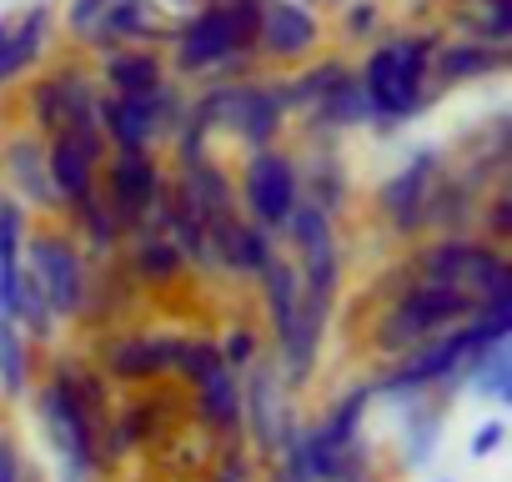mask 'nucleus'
Here are the masks:
<instances>
[{"label": "nucleus", "instance_id": "1", "mask_svg": "<svg viewBox=\"0 0 512 482\" xmlns=\"http://www.w3.org/2000/svg\"><path fill=\"white\" fill-rule=\"evenodd\" d=\"M422 272L432 282L462 287L482 307H507L512 302V272H507V262L492 247H477V241H442L437 252H427Z\"/></svg>", "mask_w": 512, "mask_h": 482}, {"label": "nucleus", "instance_id": "2", "mask_svg": "<svg viewBox=\"0 0 512 482\" xmlns=\"http://www.w3.org/2000/svg\"><path fill=\"white\" fill-rule=\"evenodd\" d=\"M427 56H432L427 41H392V46H382L367 61V76H362L367 106L382 111V116L417 111L422 106V81H427Z\"/></svg>", "mask_w": 512, "mask_h": 482}, {"label": "nucleus", "instance_id": "3", "mask_svg": "<svg viewBox=\"0 0 512 482\" xmlns=\"http://www.w3.org/2000/svg\"><path fill=\"white\" fill-rule=\"evenodd\" d=\"M472 312V297L462 292V287H447V282H417L392 312H387V322H382V347H392V352H402V347H417V342H427V337H437L447 322H457V317H467Z\"/></svg>", "mask_w": 512, "mask_h": 482}, {"label": "nucleus", "instance_id": "4", "mask_svg": "<svg viewBox=\"0 0 512 482\" xmlns=\"http://www.w3.org/2000/svg\"><path fill=\"white\" fill-rule=\"evenodd\" d=\"M41 417L51 427V442L66 452V462L76 467V477L91 472V402L71 387V377L61 372L46 392H41Z\"/></svg>", "mask_w": 512, "mask_h": 482}, {"label": "nucleus", "instance_id": "5", "mask_svg": "<svg viewBox=\"0 0 512 482\" xmlns=\"http://www.w3.org/2000/svg\"><path fill=\"white\" fill-rule=\"evenodd\" d=\"M241 196H246L251 216L262 226H287V216L297 206V171H292V161L277 156V151H256L246 161Z\"/></svg>", "mask_w": 512, "mask_h": 482}, {"label": "nucleus", "instance_id": "6", "mask_svg": "<svg viewBox=\"0 0 512 482\" xmlns=\"http://www.w3.org/2000/svg\"><path fill=\"white\" fill-rule=\"evenodd\" d=\"M41 287V297L51 302V312H76L86 297V277H81V257L71 241L61 236H31V267H26Z\"/></svg>", "mask_w": 512, "mask_h": 482}, {"label": "nucleus", "instance_id": "7", "mask_svg": "<svg viewBox=\"0 0 512 482\" xmlns=\"http://www.w3.org/2000/svg\"><path fill=\"white\" fill-rule=\"evenodd\" d=\"M96 156H101V136H96V131H56V146H51L46 176H51V191L66 196L76 211L91 201V186H96Z\"/></svg>", "mask_w": 512, "mask_h": 482}, {"label": "nucleus", "instance_id": "8", "mask_svg": "<svg viewBox=\"0 0 512 482\" xmlns=\"http://www.w3.org/2000/svg\"><path fill=\"white\" fill-rule=\"evenodd\" d=\"M246 31H251V6H246V0H241V6H231V11L216 6V11L196 16L181 31V66H211V61L231 56L246 41Z\"/></svg>", "mask_w": 512, "mask_h": 482}, {"label": "nucleus", "instance_id": "9", "mask_svg": "<svg viewBox=\"0 0 512 482\" xmlns=\"http://www.w3.org/2000/svg\"><path fill=\"white\" fill-rule=\"evenodd\" d=\"M36 116L51 131H96V101L81 76H56L36 91Z\"/></svg>", "mask_w": 512, "mask_h": 482}, {"label": "nucleus", "instance_id": "10", "mask_svg": "<svg viewBox=\"0 0 512 482\" xmlns=\"http://www.w3.org/2000/svg\"><path fill=\"white\" fill-rule=\"evenodd\" d=\"M432 176H437V156H417L402 176L387 181L382 206H387V216H392L402 231H412L422 216H432Z\"/></svg>", "mask_w": 512, "mask_h": 482}, {"label": "nucleus", "instance_id": "11", "mask_svg": "<svg viewBox=\"0 0 512 482\" xmlns=\"http://www.w3.org/2000/svg\"><path fill=\"white\" fill-rule=\"evenodd\" d=\"M101 131L121 146V151H141L156 136V96H116L106 106H96Z\"/></svg>", "mask_w": 512, "mask_h": 482}, {"label": "nucleus", "instance_id": "12", "mask_svg": "<svg viewBox=\"0 0 512 482\" xmlns=\"http://www.w3.org/2000/svg\"><path fill=\"white\" fill-rule=\"evenodd\" d=\"M161 191V176H156V161L146 151H121L116 166H111V196H116V211L121 216H141L151 211Z\"/></svg>", "mask_w": 512, "mask_h": 482}, {"label": "nucleus", "instance_id": "13", "mask_svg": "<svg viewBox=\"0 0 512 482\" xmlns=\"http://www.w3.org/2000/svg\"><path fill=\"white\" fill-rule=\"evenodd\" d=\"M256 36H262V46H267L272 56H297V51H307V46L317 41V21H312L302 6H292V0H272V6L262 11V26H256Z\"/></svg>", "mask_w": 512, "mask_h": 482}, {"label": "nucleus", "instance_id": "14", "mask_svg": "<svg viewBox=\"0 0 512 482\" xmlns=\"http://www.w3.org/2000/svg\"><path fill=\"white\" fill-rule=\"evenodd\" d=\"M216 106H226V121H236V131L246 141H267L277 131V116L282 106L272 101V91H256V86H236V91H221Z\"/></svg>", "mask_w": 512, "mask_h": 482}, {"label": "nucleus", "instance_id": "15", "mask_svg": "<svg viewBox=\"0 0 512 482\" xmlns=\"http://www.w3.org/2000/svg\"><path fill=\"white\" fill-rule=\"evenodd\" d=\"M196 387H201V417H206L211 427L231 432V427L241 422V387H236L231 367H226V362H221V367H211Z\"/></svg>", "mask_w": 512, "mask_h": 482}, {"label": "nucleus", "instance_id": "16", "mask_svg": "<svg viewBox=\"0 0 512 482\" xmlns=\"http://www.w3.org/2000/svg\"><path fill=\"white\" fill-rule=\"evenodd\" d=\"M256 272H262V282H267V307H272L277 337L287 342V337H292V322H297V272H292L277 252L256 267Z\"/></svg>", "mask_w": 512, "mask_h": 482}, {"label": "nucleus", "instance_id": "17", "mask_svg": "<svg viewBox=\"0 0 512 482\" xmlns=\"http://www.w3.org/2000/svg\"><path fill=\"white\" fill-rule=\"evenodd\" d=\"M41 31H46V11H36V16H26L16 31L0 21V81H11L31 56H36V46H41Z\"/></svg>", "mask_w": 512, "mask_h": 482}, {"label": "nucleus", "instance_id": "18", "mask_svg": "<svg viewBox=\"0 0 512 482\" xmlns=\"http://www.w3.org/2000/svg\"><path fill=\"white\" fill-rule=\"evenodd\" d=\"M106 367H111L116 377H151V372L171 367V342H151V337L121 342V347H111Z\"/></svg>", "mask_w": 512, "mask_h": 482}, {"label": "nucleus", "instance_id": "19", "mask_svg": "<svg viewBox=\"0 0 512 482\" xmlns=\"http://www.w3.org/2000/svg\"><path fill=\"white\" fill-rule=\"evenodd\" d=\"M11 171H16V186H21V196L31 201V206H51V176H46V161H41V151L31 146V141H16L11 146Z\"/></svg>", "mask_w": 512, "mask_h": 482}, {"label": "nucleus", "instance_id": "20", "mask_svg": "<svg viewBox=\"0 0 512 482\" xmlns=\"http://www.w3.org/2000/svg\"><path fill=\"white\" fill-rule=\"evenodd\" d=\"M317 111L332 121V126H357L372 106H367V91H362V81H352V76H342L322 101H317Z\"/></svg>", "mask_w": 512, "mask_h": 482}, {"label": "nucleus", "instance_id": "21", "mask_svg": "<svg viewBox=\"0 0 512 482\" xmlns=\"http://www.w3.org/2000/svg\"><path fill=\"white\" fill-rule=\"evenodd\" d=\"M111 81H116L121 96H156L161 71H156L151 56H116V61H111Z\"/></svg>", "mask_w": 512, "mask_h": 482}, {"label": "nucleus", "instance_id": "22", "mask_svg": "<svg viewBox=\"0 0 512 482\" xmlns=\"http://www.w3.org/2000/svg\"><path fill=\"white\" fill-rule=\"evenodd\" d=\"M497 66H502V56H497V51H487V46H457V51H447V56H442V76H447V81L487 76V71H497Z\"/></svg>", "mask_w": 512, "mask_h": 482}, {"label": "nucleus", "instance_id": "23", "mask_svg": "<svg viewBox=\"0 0 512 482\" xmlns=\"http://www.w3.org/2000/svg\"><path fill=\"white\" fill-rule=\"evenodd\" d=\"M136 267H141V272H151V277H171V272L181 267V252L171 247V241H161V236H156V241H146V247L136 252Z\"/></svg>", "mask_w": 512, "mask_h": 482}, {"label": "nucleus", "instance_id": "24", "mask_svg": "<svg viewBox=\"0 0 512 482\" xmlns=\"http://www.w3.org/2000/svg\"><path fill=\"white\" fill-rule=\"evenodd\" d=\"M246 357H251V337H246V332H236V337L221 347V362H226V367H241Z\"/></svg>", "mask_w": 512, "mask_h": 482}, {"label": "nucleus", "instance_id": "25", "mask_svg": "<svg viewBox=\"0 0 512 482\" xmlns=\"http://www.w3.org/2000/svg\"><path fill=\"white\" fill-rule=\"evenodd\" d=\"M0 482H21V457L6 437H0Z\"/></svg>", "mask_w": 512, "mask_h": 482}, {"label": "nucleus", "instance_id": "26", "mask_svg": "<svg viewBox=\"0 0 512 482\" xmlns=\"http://www.w3.org/2000/svg\"><path fill=\"white\" fill-rule=\"evenodd\" d=\"M497 442H502V422H487V427H482V432L472 437V452H477V457H487V452H492Z\"/></svg>", "mask_w": 512, "mask_h": 482}]
</instances>
